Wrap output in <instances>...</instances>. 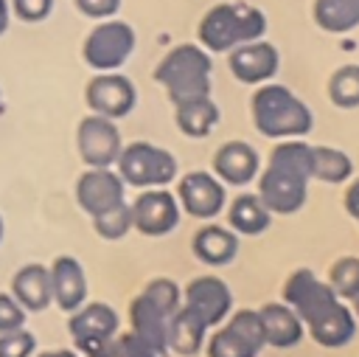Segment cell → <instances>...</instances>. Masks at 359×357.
<instances>
[{
  "instance_id": "cell-40",
  "label": "cell",
  "mask_w": 359,
  "mask_h": 357,
  "mask_svg": "<svg viewBox=\"0 0 359 357\" xmlns=\"http://www.w3.org/2000/svg\"><path fill=\"white\" fill-rule=\"evenodd\" d=\"M342 205H345L348 216L359 222V177H351V180H348V188H345V200H342Z\"/></svg>"
},
{
  "instance_id": "cell-4",
  "label": "cell",
  "mask_w": 359,
  "mask_h": 357,
  "mask_svg": "<svg viewBox=\"0 0 359 357\" xmlns=\"http://www.w3.org/2000/svg\"><path fill=\"white\" fill-rule=\"evenodd\" d=\"M115 171L126 186L135 188H165L180 177L177 157L149 141L126 143L115 160Z\"/></svg>"
},
{
  "instance_id": "cell-26",
  "label": "cell",
  "mask_w": 359,
  "mask_h": 357,
  "mask_svg": "<svg viewBox=\"0 0 359 357\" xmlns=\"http://www.w3.org/2000/svg\"><path fill=\"white\" fill-rule=\"evenodd\" d=\"M208 340V326L185 306L168 318V351L180 357H196Z\"/></svg>"
},
{
  "instance_id": "cell-3",
  "label": "cell",
  "mask_w": 359,
  "mask_h": 357,
  "mask_svg": "<svg viewBox=\"0 0 359 357\" xmlns=\"http://www.w3.org/2000/svg\"><path fill=\"white\" fill-rule=\"evenodd\" d=\"M213 56L199 42L174 45L154 67V82L165 87L171 104L194 96H210Z\"/></svg>"
},
{
  "instance_id": "cell-5",
  "label": "cell",
  "mask_w": 359,
  "mask_h": 357,
  "mask_svg": "<svg viewBox=\"0 0 359 357\" xmlns=\"http://www.w3.org/2000/svg\"><path fill=\"white\" fill-rule=\"evenodd\" d=\"M137 45V37H135V28L123 20H101L84 39L81 45V56L84 62L98 70V73H109V70H118L126 65V59L132 56Z\"/></svg>"
},
{
  "instance_id": "cell-30",
  "label": "cell",
  "mask_w": 359,
  "mask_h": 357,
  "mask_svg": "<svg viewBox=\"0 0 359 357\" xmlns=\"http://www.w3.org/2000/svg\"><path fill=\"white\" fill-rule=\"evenodd\" d=\"M328 101L337 110H359V65L348 62L339 65L331 76H328Z\"/></svg>"
},
{
  "instance_id": "cell-45",
  "label": "cell",
  "mask_w": 359,
  "mask_h": 357,
  "mask_svg": "<svg viewBox=\"0 0 359 357\" xmlns=\"http://www.w3.org/2000/svg\"><path fill=\"white\" fill-rule=\"evenodd\" d=\"M0 110H3V101H0Z\"/></svg>"
},
{
  "instance_id": "cell-37",
  "label": "cell",
  "mask_w": 359,
  "mask_h": 357,
  "mask_svg": "<svg viewBox=\"0 0 359 357\" xmlns=\"http://www.w3.org/2000/svg\"><path fill=\"white\" fill-rule=\"evenodd\" d=\"M76 8L93 20H109L118 14L121 0H76Z\"/></svg>"
},
{
  "instance_id": "cell-41",
  "label": "cell",
  "mask_w": 359,
  "mask_h": 357,
  "mask_svg": "<svg viewBox=\"0 0 359 357\" xmlns=\"http://www.w3.org/2000/svg\"><path fill=\"white\" fill-rule=\"evenodd\" d=\"M8 0H0V37L6 34V28H8Z\"/></svg>"
},
{
  "instance_id": "cell-25",
  "label": "cell",
  "mask_w": 359,
  "mask_h": 357,
  "mask_svg": "<svg viewBox=\"0 0 359 357\" xmlns=\"http://www.w3.org/2000/svg\"><path fill=\"white\" fill-rule=\"evenodd\" d=\"M224 208H227V228L236 236H261L272 225V214L266 211V205L255 191L236 194Z\"/></svg>"
},
{
  "instance_id": "cell-39",
  "label": "cell",
  "mask_w": 359,
  "mask_h": 357,
  "mask_svg": "<svg viewBox=\"0 0 359 357\" xmlns=\"http://www.w3.org/2000/svg\"><path fill=\"white\" fill-rule=\"evenodd\" d=\"M115 340L118 337H109V340H81L76 343V354L79 357H115Z\"/></svg>"
},
{
  "instance_id": "cell-38",
  "label": "cell",
  "mask_w": 359,
  "mask_h": 357,
  "mask_svg": "<svg viewBox=\"0 0 359 357\" xmlns=\"http://www.w3.org/2000/svg\"><path fill=\"white\" fill-rule=\"evenodd\" d=\"M115 357H160L157 351H151L143 340H137L132 332L118 335L115 340Z\"/></svg>"
},
{
  "instance_id": "cell-27",
  "label": "cell",
  "mask_w": 359,
  "mask_h": 357,
  "mask_svg": "<svg viewBox=\"0 0 359 357\" xmlns=\"http://www.w3.org/2000/svg\"><path fill=\"white\" fill-rule=\"evenodd\" d=\"M353 160L348 152L337 146H311V180L342 186L353 177Z\"/></svg>"
},
{
  "instance_id": "cell-35",
  "label": "cell",
  "mask_w": 359,
  "mask_h": 357,
  "mask_svg": "<svg viewBox=\"0 0 359 357\" xmlns=\"http://www.w3.org/2000/svg\"><path fill=\"white\" fill-rule=\"evenodd\" d=\"M22 323H25V309L17 304L11 292H0V335L20 329Z\"/></svg>"
},
{
  "instance_id": "cell-6",
  "label": "cell",
  "mask_w": 359,
  "mask_h": 357,
  "mask_svg": "<svg viewBox=\"0 0 359 357\" xmlns=\"http://www.w3.org/2000/svg\"><path fill=\"white\" fill-rule=\"evenodd\" d=\"M264 326L258 318V309H238L230 312L224 326L205 340V354L208 357H258L264 349Z\"/></svg>"
},
{
  "instance_id": "cell-36",
  "label": "cell",
  "mask_w": 359,
  "mask_h": 357,
  "mask_svg": "<svg viewBox=\"0 0 359 357\" xmlns=\"http://www.w3.org/2000/svg\"><path fill=\"white\" fill-rule=\"evenodd\" d=\"M11 6H14V14H17L20 20H25V22H39V20H45V17L50 14L53 0H11Z\"/></svg>"
},
{
  "instance_id": "cell-23",
  "label": "cell",
  "mask_w": 359,
  "mask_h": 357,
  "mask_svg": "<svg viewBox=\"0 0 359 357\" xmlns=\"http://www.w3.org/2000/svg\"><path fill=\"white\" fill-rule=\"evenodd\" d=\"M11 295L25 312H42L53 304L50 292V273L45 264H25L11 278Z\"/></svg>"
},
{
  "instance_id": "cell-18",
  "label": "cell",
  "mask_w": 359,
  "mask_h": 357,
  "mask_svg": "<svg viewBox=\"0 0 359 357\" xmlns=\"http://www.w3.org/2000/svg\"><path fill=\"white\" fill-rule=\"evenodd\" d=\"M50 273V292L59 309L73 312L87 301V275L79 259L73 256H59L48 267Z\"/></svg>"
},
{
  "instance_id": "cell-17",
  "label": "cell",
  "mask_w": 359,
  "mask_h": 357,
  "mask_svg": "<svg viewBox=\"0 0 359 357\" xmlns=\"http://www.w3.org/2000/svg\"><path fill=\"white\" fill-rule=\"evenodd\" d=\"M118 326H121L118 312L109 304H104V301H93V304L84 301L79 309L70 312V320H67L73 343L118 337Z\"/></svg>"
},
{
  "instance_id": "cell-31",
  "label": "cell",
  "mask_w": 359,
  "mask_h": 357,
  "mask_svg": "<svg viewBox=\"0 0 359 357\" xmlns=\"http://www.w3.org/2000/svg\"><path fill=\"white\" fill-rule=\"evenodd\" d=\"M328 287L339 301H351L359 292V259L356 256H342L328 267Z\"/></svg>"
},
{
  "instance_id": "cell-22",
  "label": "cell",
  "mask_w": 359,
  "mask_h": 357,
  "mask_svg": "<svg viewBox=\"0 0 359 357\" xmlns=\"http://www.w3.org/2000/svg\"><path fill=\"white\" fill-rule=\"evenodd\" d=\"M191 250L208 267H227V264H233V259L238 253V236L224 225L208 222L194 233Z\"/></svg>"
},
{
  "instance_id": "cell-13",
  "label": "cell",
  "mask_w": 359,
  "mask_h": 357,
  "mask_svg": "<svg viewBox=\"0 0 359 357\" xmlns=\"http://www.w3.org/2000/svg\"><path fill=\"white\" fill-rule=\"evenodd\" d=\"M84 98H87L90 112L118 121V118H126L135 110V104H137V87L123 73L109 70V73H98V76H93L87 82Z\"/></svg>"
},
{
  "instance_id": "cell-28",
  "label": "cell",
  "mask_w": 359,
  "mask_h": 357,
  "mask_svg": "<svg viewBox=\"0 0 359 357\" xmlns=\"http://www.w3.org/2000/svg\"><path fill=\"white\" fill-rule=\"evenodd\" d=\"M311 17L325 34H348L359 28V0H314Z\"/></svg>"
},
{
  "instance_id": "cell-24",
  "label": "cell",
  "mask_w": 359,
  "mask_h": 357,
  "mask_svg": "<svg viewBox=\"0 0 359 357\" xmlns=\"http://www.w3.org/2000/svg\"><path fill=\"white\" fill-rule=\"evenodd\" d=\"M222 112L216 107V101L210 96H194V98H182L174 104V124L185 138L202 141L208 138L216 124H219Z\"/></svg>"
},
{
  "instance_id": "cell-12",
  "label": "cell",
  "mask_w": 359,
  "mask_h": 357,
  "mask_svg": "<svg viewBox=\"0 0 359 357\" xmlns=\"http://www.w3.org/2000/svg\"><path fill=\"white\" fill-rule=\"evenodd\" d=\"M182 306L191 309L208 329L219 326L233 312V290L219 275H196L182 290Z\"/></svg>"
},
{
  "instance_id": "cell-14",
  "label": "cell",
  "mask_w": 359,
  "mask_h": 357,
  "mask_svg": "<svg viewBox=\"0 0 359 357\" xmlns=\"http://www.w3.org/2000/svg\"><path fill=\"white\" fill-rule=\"evenodd\" d=\"M227 67L236 82L258 87L278 76L280 53L269 39H252V42H244L227 51Z\"/></svg>"
},
{
  "instance_id": "cell-33",
  "label": "cell",
  "mask_w": 359,
  "mask_h": 357,
  "mask_svg": "<svg viewBox=\"0 0 359 357\" xmlns=\"http://www.w3.org/2000/svg\"><path fill=\"white\" fill-rule=\"evenodd\" d=\"M143 295H146L160 312H165L168 318L182 306V290H180V284L171 281V278H151V281L143 287Z\"/></svg>"
},
{
  "instance_id": "cell-29",
  "label": "cell",
  "mask_w": 359,
  "mask_h": 357,
  "mask_svg": "<svg viewBox=\"0 0 359 357\" xmlns=\"http://www.w3.org/2000/svg\"><path fill=\"white\" fill-rule=\"evenodd\" d=\"M269 166L294 171L306 180H311V143H306L303 138H283L272 146L269 152Z\"/></svg>"
},
{
  "instance_id": "cell-11",
  "label": "cell",
  "mask_w": 359,
  "mask_h": 357,
  "mask_svg": "<svg viewBox=\"0 0 359 357\" xmlns=\"http://www.w3.org/2000/svg\"><path fill=\"white\" fill-rule=\"evenodd\" d=\"M132 211V228L143 236H168L180 225V202L177 194L165 188H146L135 197L129 205Z\"/></svg>"
},
{
  "instance_id": "cell-34",
  "label": "cell",
  "mask_w": 359,
  "mask_h": 357,
  "mask_svg": "<svg viewBox=\"0 0 359 357\" xmlns=\"http://www.w3.org/2000/svg\"><path fill=\"white\" fill-rule=\"evenodd\" d=\"M36 337L28 329H11L0 335V357H34Z\"/></svg>"
},
{
  "instance_id": "cell-42",
  "label": "cell",
  "mask_w": 359,
  "mask_h": 357,
  "mask_svg": "<svg viewBox=\"0 0 359 357\" xmlns=\"http://www.w3.org/2000/svg\"><path fill=\"white\" fill-rule=\"evenodd\" d=\"M36 357H79V354L70 349H53V351H39Z\"/></svg>"
},
{
  "instance_id": "cell-8",
  "label": "cell",
  "mask_w": 359,
  "mask_h": 357,
  "mask_svg": "<svg viewBox=\"0 0 359 357\" xmlns=\"http://www.w3.org/2000/svg\"><path fill=\"white\" fill-rule=\"evenodd\" d=\"M76 146H79L81 160L90 169H112L123 149V141H121V129L112 118L90 112L79 121Z\"/></svg>"
},
{
  "instance_id": "cell-7",
  "label": "cell",
  "mask_w": 359,
  "mask_h": 357,
  "mask_svg": "<svg viewBox=\"0 0 359 357\" xmlns=\"http://www.w3.org/2000/svg\"><path fill=\"white\" fill-rule=\"evenodd\" d=\"M227 186L213 174V171H202V169H194V171H185L177 183V202L182 208V214L194 216V219H202V222H210L216 219L224 205H227Z\"/></svg>"
},
{
  "instance_id": "cell-9",
  "label": "cell",
  "mask_w": 359,
  "mask_h": 357,
  "mask_svg": "<svg viewBox=\"0 0 359 357\" xmlns=\"http://www.w3.org/2000/svg\"><path fill=\"white\" fill-rule=\"evenodd\" d=\"M280 298L286 306H292L297 312L303 326L317 320L320 315H325L339 301L334 295V290L328 287V281H320L314 275V270H309V267H297L294 273H289V278L283 281Z\"/></svg>"
},
{
  "instance_id": "cell-21",
  "label": "cell",
  "mask_w": 359,
  "mask_h": 357,
  "mask_svg": "<svg viewBox=\"0 0 359 357\" xmlns=\"http://www.w3.org/2000/svg\"><path fill=\"white\" fill-rule=\"evenodd\" d=\"M356 315L351 312V306L345 301H337L325 315H320L317 320L306 323V332L311 335V340L323 349H342L356 337Z\"/></svg>"
},
{
  "instance_id": "cell-1",
  "label": "cell",
  "mask_w": 359,
  "mask_h": 357,
  "mask_svg": "<svg viewBox=\"0 0 359 357\" xmlns=\"http://www.w3.org/2000/svg\"><path fill=\"white\" fill-rule=\"evenodd\" d=\"M250 118L264 138H306L314 126V112L286 84L266 82L250 98Z\"/></svg>"
},
{
  "instance_id": "cell-10",
  "label": "cell",
  "mask_w": 359,
  "mask_h": 357,
  "mask_svg": "<svg viewBox=\"0 0 359 357\" xmlns=\"http://www.w3.org/2000/svg\"><path fill=\"white\" fill-rule=\"evenodd\" d=\"M258 197L261 202L266 205V211L275 216H292L297 214L306 200H309V180L294 174V171H286V169H278V166H269L264 171H258Z\"/></svg>"
},
{
  "instance_id": "cell-43",
  "label": "cell",
  "mask_w": 359,
  "mask_h": 357,
  "mask_svg": "<svg viewBox=\"0 0 359 357\" xmlns=\"http://www.w3.org/2000/svg\"><path fill=\"white\" fill-rule=\"evenodd\" d=\"M348 306H351V312H353V315H356V320H359V292H356V295L348 301Z\"/></svg>"
},
{
  "instance_id": "cell-19",
  "label": "cell",
  "mask_w": 359,
  "mask_h": 357,
  "mask_svg": "<svg viewBox=\"0 0 359 357\" xmlns=\"http://www.w3.org/2000/svg\"><path fill=\"white\" fill-rule=\"evenodd\" d=\"M129 326H132L129 332L160 357L168 351V315L160 312L143 292L135 295L129 304Z\"/></svg>"
},
{
  "instance_id": "cell-44",
  "label": "cell",
  "mask_w": 359,
  "mask_h": 357,
  "mask_svg": "<svg viewBox=\"0 0 359 357\" xmlns=\"http://www.w3.org/2000/svg\"><path fill=\"white\" fill-rule=\"evenodd\" d=\"M0 242H3V219H0Z\"/></svg>"
},
{
  "instance_id": "cell-2",
  "label": "cell",
  "mask_w": 359,
  "mask_h": 357,
  "mask_svg": "<svg viewBox=\"0 0 359 357\" xmlns=\"http://www.w3.org/2000/svg\"><path fill=\"white\" fill-rule=\"evenodd\" d=\"M266 17L247 3H216L196 25V39L208 53H227L236 45L264 39Z\"/></svg>"
},
{
  "instance_id": "cell-20",
  "label": "cell",
  "mask_w": 359,
  "mask_h": 357,
  "mask_svg": "<svg viewBox=\"0 0 359 357\" xmlns=\"http://www.w3.org/2000/svg\"><path fill=\"white\" fill-rule=\"evenodd\" d=\"M258 318H261V326H264V343L272 346V349H294L306 335L303 320L283 301L264 304L258 309Z\"/></svg>"
},
{
  "instance_id": "cell-16",
  "label": "cell",
  "mask_w": 359,
  "mask_h": 357,
  "mask_svg": "<svg viewBox=\"0 0 359 357\" xmlns=\"http://www.w3.org/2000/svg\"><path fill=\"white\" fill-rule=\"evenodd\" d=\"M210 171L233 188H244L250 186L258 171H261V157L255 152V146H250L247 141H227L213 152L210 160Z\"/></svg>"
},
{
  "instance_id": "cell-15",
  "label": "cell",
  "mask_w": 359,
  "mask_h": 357,
  "mask_svg": "<svg viewBox=\"0 0 359 357\" xmlns=\"http://www.w3.org/2000/svg\"><path fill=\"white\" fill-rule=\"evenodd\" d=\"M123 194H126V183L121 180V174L115 169H87L76 180V202L90 216H98V214L126 202Z\"/></svg>"
},
{
  "instance_id": "cell-32",
  "label": "cell",
  "mask_w": 359,
  "mask_h": 357,
  "mask_svg": "<svg viewBox=\"0 0 359 357\" xmlns=\"http://www.w3.org/2000/svg\"><path fill=\"white\" fill-rule=\"evenodd\" d=\"M93 228H95V233L101 239H109V242L123 239L132 231V211H129V205L121 202V205H115V208L93 216Z\"/></svg>"
}]
</instances>
